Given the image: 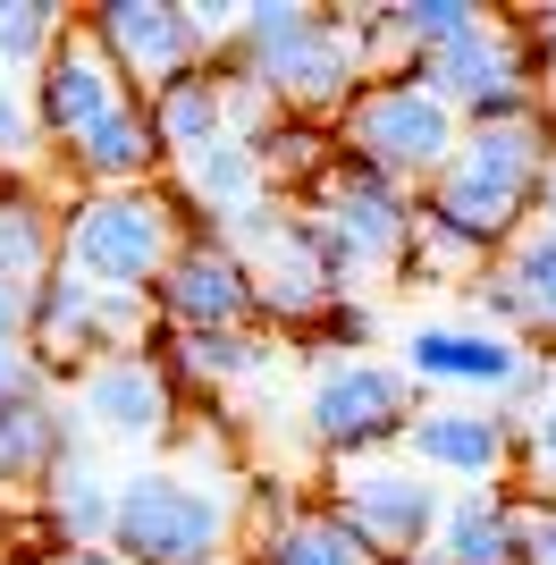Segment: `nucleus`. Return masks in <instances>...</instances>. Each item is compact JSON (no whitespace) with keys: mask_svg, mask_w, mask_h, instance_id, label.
I'll return each instance as SVG.
<instances>
[{"mask_svg":"<svg viewBox=\"0 0 556 565\" xmlns=\"http://www.w3.org/2000/svg\"><path fill=\"white\" fill-rule=\"evenodd\" d=\"M556 161V118L532 110V118H481L463 127L456 161L421 186V212L463 228L481 254H506L514 236L532 228V203H539V178Z\"/></svg>","mask_w":556,"mask_h":565,"instance_id":"nucleus-1","label":"nucleus"},{"mask_svg":"<svg viewBox=\"0 0 556 565\" xmlns=\"http://www.w3.org/2000/svg\"><path fill=\"white\" fill-rule=\"evenodd\" d=\"M110 548L127 565H245V481L185 465L118 472Z\"/></svg>","mask_w":556,"mask_h":565,"instance_id":"nucleus-2","label":"nucleus"},{"mask_svg":"<svg viewBox=\"0 0 556 565\" xmlns=\"http://www.w3.org/2000/svg\"><path fill=\"white\" fill-rule=\"evenodd\" d=\"M185 203L169 186H118L60 203V270H76L101 296H152L185 245Z\"/></svg>","mask_w":556,"mask_h":565,"instance_id":"nucleus-3","label":"nucleus"},{"mask_svg":"<svg viewBox=\"0 0 556 565\" xmlns=\"http://www.w3.org/2000/svg\"><path fill=\"white\" fill-rule=\"evenodd\" d=\"M414 414H421V388L405 380V363H379V354H321L312 380H303L296 430H303V448L329 456V465H363V456L405 448Z\"/></svg>","mask_w":556,"mask_h":565,"instance_id":"nucleus-4","label":"nucleus"},{"mask_svg":"<svg viewBox=\"0 0 556 565\" xmlns=\"http://www.w3.org/2000/svg\"><path fill=\"white\" fill-rule=\"evenodd\" d=\"M338 152L363 169H379V178H396V186H430L447 161H456L463 143V118L447 110L430 85H414V76H371L363 94L338 110Z\"/></svg>","mask_w":556,"mask_h":565,"instance_id":"nucleus-5","label":"nucleus"},{"mask_svg":"<svg viewBox=\"0 0 556 565\" xmlns=\"http://www.w3.org/2000/svg\"><path fill=\"white\" fill-rule=\"evenodd\" d=\"M414 85H430V94L447 102V110L463 118V127H481V118H532L548 110L539 102V60H532V34H523V18H472L447 51H430V60H414Z\"/></svg>","mask_w":556,"mask_h":565,"instance_id":"nucleus-6","label":"nucleus"},{"mask_svg":"<svg viewBox=\"0 0 556 565\" xmlns=\"http://www.w3.org/2000/svg\"><path fill=\"white\" fill-rule=\"evenodd\" d=\"M152 296H101L76 270H51L34 287V321H25V347L43 354L51 372H85L101 354H143L152 347Z\"/></svg>","mask_w":556,"mask_h":565,"instance_id":"nucleus-7","label":"nucleus"},{"mask_svg":"<svg viewBox=\"0 0 556 565\" xmlns=\"http://www.w3.org/2000/svg\"><path fill=\"white\" fill-rule=\"evenodd\" d=\"M303 212L321 220V236L338 245V262L363 279V270H396V262H405L421 203H414V186H396V178H379V169H363V161L338 152V161L312 178V203H303Z\"/></svg>","mask_w":556,"mask_h":565,"instance_id":"nucleus-8","label":"nucleus"},{"mask_svg":"<svg viewBox=\"0 0 556 565\" xmlns=\"http://www.w3.org/2000/svg\"><path fill=\"white\" fill-rule=\"evenodd\" d=\"M329 507L363 532V548L379 565H414L421 548H430V532H439L447 490L430 481V472H414L405 456H363V465H338Z\"/></svg>","mask_w":556,"mask_h":565,"instance_id":"nucleus-9","label":"nucleus"},{"mask_svg":"<svg viewBox=\"0 0 556 565\" xmlns=\"http://www.w3.org/2000/svg\"><path fill=\"white\" fill-rule=\"evenodd\" d=\"M68 414L76 430L110 439V448H161V439H178V372L161 347L101 354L68 380Z\"/></svg>","mask_w":556,"mask_h":565,"instance_id":"nucleus-10","label":"nucleus"},{"mask_svg":"<svg viewBox=\"0 0 556 565\" xmlns=\"http://www.w3.org/2000/svg\"><path fill=\"white\" fill-rule=\"evenodd\" d=\"M514 414L506 405H481V397H439L421 405L414 430H405V465L430 472L439 490H498V481H514Z\"/></svg>","mask_w":556,"mask_h":565,"instance_id":"nucleus-11","label":"nucleus"},{"mask_svg":"<svg viewBox=\"0 0 556 565\" xmlns=\"http://www.w3.org/2000/svg\"><path fill=\"white\" fill-rule=\"evenodd\" d=\"M93 43L110 51V68L127 76V94H169L178 76L211 68V34H203V9H178V0H110L93 9Z\"/></svg>","mask_w":556,"mask_h":565,"instance_id":"nucleus-12","label":"nucleus"},{"mask_svg":"<svg viewBox=\"0 0 556 565\" xmlns=\"http://www.w3.org/2000/svg\"><path fill=\"white\" fill-rule=\"evenodd\" d=\"M396 363L414 388H439V397H481L498 405L514 388V372L532 363V347L506 330H489L481 312L472 321H414V330L396 338Z\"/></svg>","mask_w":556,"mask_h":565,"instance_id":"nucleus-13","label":"nucleus"},{"mask_svg":"<svg viewBox=\"0 0 556 565\" xmlns=\"http://www.w3.org/2000/svg\"><path fill=\"white\" fill-rule=\"evenodd\" d=\"M245 270H254L261 321H278V330H312L338 296H354V270L338 262V245L321 236V220H312V212H287V220H278V236L245 262Z\"/></svg>","mask_w":556,"mask_h":565,"instance_id":"nucleus-14","label":"nucleus"},{"mask_svg":"<svg viewBox=\"0 0 556 565\" xmlns=\"http://www.w3.org/2000/svg\"><path fill=\"white\" fill-rule=\"evenodd\" d=\"M152 312H161L169 330H261L254 270H245L220 236H185L178 262H169L161 287H152Z\"/></svg>","mask_w":556,"mask_h":565,"instance_id":"nucleus-15","label":"nucleus"},{"mask_svg":"<svg viewBox=\"0 0 556 565\" xmlns=\"http://www.w3.org/2000/svg\"><path fill=\"white\" fill-rule=\"evenodd\" d=\"M110 102H127V76L110 68V51L93 43V25H68L60 51L34 68V136L60 152V143H76Z\"/></svg>","mask_w":556,"mask_h":565,"instance_id":"nucleus-16","label":"nucleus"},{"mask_svg":"<svg viewBox=\"0 0 556 565\" xmlns=\"http://www.w3.org/2000/svg\"><path fill=\"white\" fill-rule=\"evenodd\" d=\"M60 169L76 178V194H118V186H161L169 169V143L161 127H152V102L127 94L110 102V110L93 118L76 143H60Z\"/></svg>","mask_w":556,"mask_h":565,"instance_id":"nucleus-17","label":"nucleus"},{"mask_svg":"<svg viewBox=\"0 0 556 565\" xmlns=\"http://www.w3.org/2000/svg\"><path fill=\"white\" fill-rule=\"evenodd\" d=\"M481 321L489 330H506V338H556V236L548 228H523L506 245V254L481 270Z\"/></svg>","mask_w":556,"mask_h":565,"instance_id":"nucleus-18","label":"nucleus"},{"mask_svg":"<svg viewBox=\"0 0 556 565\" xmlns=\"http://www.w3.org/2000/svg\"><path fill=\"white\" fill-rule=\"evenodd\" d=\"M414 565H523V498L498 490H447L439 532Z\"/></svg>","mask_w":556,"mask_h":565,"instance_id":"nucleus-19","label":"nucleus"},{"mask_svg":"<svg viewBox=\"0 0 556 565\" xmlns=\"http://www.w3.org/2000/svg\"><path fill=\"white\" fill-rule=\"evenodd\" d=\"M43 548H110V515H118V472H101L85 448H68L51 465L43 490Z\"/></svg>","mask_w":556,"mask_h":565,"instance_id":"nucleus-20","label":"nucleus"},{"mask_svg":"<svg viewBox=\"0 0 556 565\" xmlns=\"http://www.w3.org/2000/svg\"><path fill=\"white\" fill-rule=\"evenodd\" d=\"M68 448H76V414H68L60 388L0 405V490H43L51 465H60Z\"/></svg>","mask_w":556,"mask_h":565,"instance_id":"nucleus-21","label":"nucleus"},{"mask_svg":"<svg viewBox=\"0 0 556 565\" xmlns=\"http://www.w3.org/2000/svg\"><path fill=\"white\" fill-rule=\"evenodd\" d=\"M178 203L185 212H211V220H228V212H254V203H270V169H261V143H203V152H178Z\"/></svg>","mask_w":556,"mask_h":565,"instance_id":"nucleus-22","label":"nucleus"},{"mask_svg":"<svg viewBox=\"0 0 556 565\" xmlns=\"http://www.w3.org/2000/svg\"><path fill=\"white\" fill-rule=\"evenodd\" d=\"M60 270V203L43 194V178H0V279L43 287Z\"/></svg>","mask_w":556,"mask_h":565,"instance_id":"nucleus-23","label":"nucleus"},{"mask_svg":"<svg viewBox=\"0 0 556 565\" xmlns=\"http://www.w3.org/2000/svg\"><path fill=\"white\" fill-rule=\"evenodd\" d=\"M169 372L194 380V388H245L278 363V338L270 330H169Z\"/></svg>","mask_w":556,"mask_h":565,"instance_id":"nucleus-24","label":"nucleus"},{"mask_svg":"<svg viewBox=\"0 0 556 565\" xmlns=\"http://www.w3.org/2000/svg\"><path fill=\"white\" fill-rule=\"evenodd\" d=\"M245 565H379V557L363 548V532L338 507H296L278 532H261L245 548Z\"/></svg>","mask_w":556,"mask_h":565,"instance_id":"nucleus-25","label":"nucleus"},{"mask_svg":"<svg viewBox=\"0 0 556 565\" xmlns=\"http://www.w3.org/2000/svg\"><path fill=\"white\" fill-rule=\"evenodd\" d=\"M152 127H161L169 161H178V152H203V143H220V136H228V102H220V68H194V76H178L169 94H152Z\"/></svg>","mask_w":556,"mask_h":565,"instance_id":"nucleus-26","label":"nucleus"},{"mask_svg":"<svg viewBox=\"0 0 556 565\" xmlns=\"http://www.w3.org/2000/svg\"><path fill=\"white\" fill-rule=\"evenodd\" d=\"M489 262H498V254H481V245H472L463 228H447V220H430V212L414 220L405 270H414L421 287H481V270H489Z\"/></svg>","mask_w":556,"mask_h":565,"instance_id":"nucleus-27","label":"nucleus"},{"mask_svg":"<svg viewBox=\"0 0 556 565\" xmlns=\"http://www.w3.org/2000/svg\"><path fill=\"white\" fill-rule=\"evenodd\" d=\"M60 34H68V9H43V0H0V68L18 76V85H34V68L60 51Z\"/></svg>","mask_w":556,"mask_h":565,"instance_id":"nucleus-28","label":"nucleus"},{"mask_svg":"<svg viewBox=\"0 0 556 565\" xmlns=\"http://www.w3.org/2000/svg\"><path fill=\"white\" fill-rule=\"evenodd\" d=\"M514 430H523V439H514V481H523V498H556V354H548V397Z\"/></svg>","mask_w":556,"mask_h":565,"instance_id":"nucleus-29","label":"nucleus"},{"mask_svg":"<svg viewBox=\"0 0 556 565\" xmlns=\"http://www.w3.org/2000/svg\"><path fill=\"white\" fill-rule=\"evenodd\" d=\"M0 169L9 178H34L43 169V136H34V94L0 68Z\"/></svg>","mask_w":556,"mask_h":565,"instance_id":"nucleus-30","label":"nucleus"},{"mask_svg":"<svg viewBox=\"0 0 556 565\" xmlns=\"http://www.w3.org/2000/svg\"><path fill=\"white\" fill-rule=\"evenodd\" d=\"M43 388H60V372H51L43 354L25 347V338H18V347H0V405H18V397H43Z\"/></svg>","mask_w":556,"mask_h":565,"instance_id":"nucleus-31","label":"nucleus"},{"mask_svg":"<svg viewBox=\"0 0 556 565\" xmlns=\"http://www.w3.org/2000/svg\"><path fill=\"white\" fill-rule=\"evenodd\" d=\"M523 565H556V498H523Z\"/></svg>","mask_w":556,"mask_h":565,"instance_id":"nucleus-32","label":"nucleus"},{"mask_svg":"<svg viewBox=\"0 0 556 565\" xmlns=\"http://www.w3.org/2000/svg\"><path fill=\"white\" fill-rule=\"evenodd\" d=\"M312 330H321V338H338V354H354V347H363V338H371V305H354V296H338V305H329L321 321H312Z\"/></svg>","mask_w":556,"mask_h":565,"instance_id":"nucleus-33","label":"nucleus"},{"mask_svg":"<svg viewBox=\"0 0 556 565\" xmlns=\"http://www.w3.org/2000/svg\"><path fill=\"white\" fill-rule=\"evenodd\" d=\"M523 34H532V60H539V85H548V110H556V9H548V18H523Z\"/></svg>","mask_w":556,"mask_h":565,"instance_id":"nucleus-34","label":"nucleus"},{"mask_svg":"<svg viewBox=\"0 0 556 565\" xmlns=\"http://www.w3.org/2000/svg\"><path fill=\"white\" fill-rule=\"evenodd\" d=\"M25 321H34V287H9V279H0V347H18Z\"/></svg>","mask_w":556,"mask_h":565,"instance_id":"nucleus-35","label":"nucleus"},{"mask_svg":"<svg viewBox=\"0 0 556 565\" xmlns=\"http://www.w3.org/2000/svg\"><path fill=\"white\" fill-rule=\"evenodd\" d=\"M34 565H127L118 548H43Z\"/></svg>","mask_w":556,"mask_h":565,"instance_id":"nucleus-36","label":"nucleus"},{"mask_svg":"<svg viewBox=\"0 0 556 565\" xmlns=\"http://www.w3.org/2000/svg\"><path fill=\"white\" fill-rule=\"evenodd\" d=\"M532 228H548V236H556V161H548V178H539V203H532Z\"/></svg>","mask_w":556,"mask_h":565,"instance_id":"nucleus-37","label":"nucleus"}]
</instances>
